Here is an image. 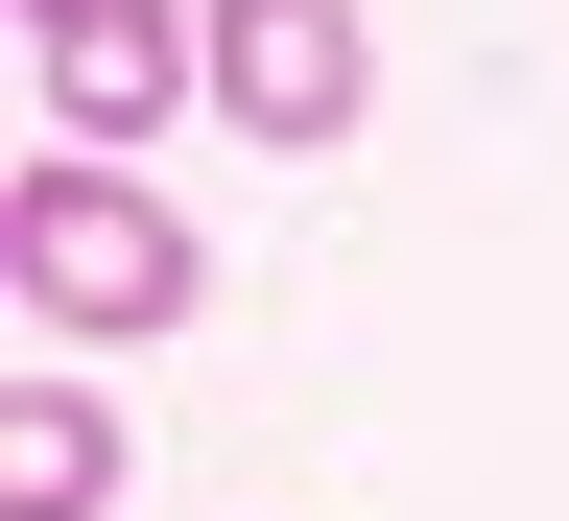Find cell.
<instances>
[{"label": "cell", "mask_w": 569, "mask_h": 521, "mask_svg": "<svg viewBox=\"0 0 569 521\" xmlns=\"http://www.w3.org/2000/svg\"><path fill=\"white\" fill-rule=\"evenodd\" d=\"M0 284H24V332H71V355H142V332H190V213L142 190V167H96V142H48L24 190H0Z\"/></svg>", "instance_id": "cell-1"}, {"label": "cell", "mask_w": 569, "mask_h": 521, "mask_svg": "<svg viewBox=\"0 0 569 521\" xmlns=\"http://www.w3.org/2000/svg\"><path fill=\"white\" fill-rule=\"evenodd\" d=\"M213 119H238L261 167H332V142L380 119V24H356V0H213Z\"/></svg>", "instance_id": "cell-2"}, {"label": "cell", "mask_w": 569, "mask_h": 521, "mask_svg": "<svg viewBox=\"0 0 569 521\" xmlns=\"http://www.w3.org/2000/svg\"><path fill=\"white\" fill-rule=\"evenodd\" d=\"M24 71H48V142H96V167H142L167 96H213V48L167 0H71V24H24Z\"/></svg>", "instance_id": "cell-3"}, {"label": "cell", "mask_w": 569, "mask_h": 521, "mask_svg": "<svg viewBox=\"0 0 569 521\" xmlns=\"http://www.w3.org/2000/svg\"><path fill=\"white\" fill-rule=\"evenodd\" d=\"M119 403L96 380H24V403H0V521H119Z\"/></svg>", "instance_id": "cell-4"}, {"label": "cell", "mask_w": 569, "mask_h": 521, "mask_svg": "<svg viewBox=\"0 0 569 521\" xmlns=\"http://www.w3.org/2000/svg\"><path fill=\"white\" fill-rule=\"evenodd\" d=\"M24 24H71V0H24Z\"/></svg>", "instance_id": "cell-5"}]
</instances>
